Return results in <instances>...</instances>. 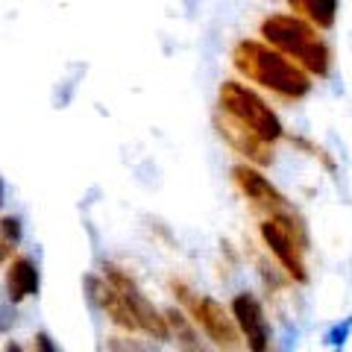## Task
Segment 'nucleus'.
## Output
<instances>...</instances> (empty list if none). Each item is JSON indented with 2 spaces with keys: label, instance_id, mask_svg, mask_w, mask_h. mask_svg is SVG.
Here are the masks:
<instances>
[{
  "label": "nucleus",
  "instance_id": "f257e3e1",
  "mask_svg": "<svg viewBox=\"0 0 352 352\" xmlns=\"http://www.w3.org/2000/svg\"><path fill=\"white\" fill-rule=\"evenodd\" d=\"M232 65L241 76L250 82L267 88L279 100L296 103L311 94V76H308L300 65H294L288 56L273 50L270 44L256 38H241L232 47Z\"/></svg>",
  "mask_w": 352,
  "mask_h": 352
},
{
  "label": "nucleus",
  "instance_id": "f03ea898",
  "mask_svg": "<svg viewBox=\"0 0 352 352\" xmlns=\"http://www.w3.org/2000/svg\"><path fill=\"white\" fill-rule=\"evenodd\" d=\"M261 38L264 44H270L273 50H279L282 56H288L294 65L308 74V76H329L332 71V47L320 36V30L311 27L308 21L296 15H267L261 21Z\"/></svg>",
  "mask_w": 352,
  "mask_h": 352
},
{
  "label": "nucleus",
  "instance_id": "7ed1b4c3",
  "mask_svg": "<svg viewBox=\"0 0 352 352\" xmlns=\"http://www.w3.org/2000/svg\"><path fill=\"white\" fill-rule=\"evenodd\" d=\"M170 291L176 296V302H179V308L197 323V329L206 335V340L217 352H247L238 326H235V317L223 302L208 294L191 291L188 285L179 279H170Z\"/></svg>",
  "mask_w": 352,
  "mask_h": 352
},
{
  "label": "nucleus",
  "instance_id": "20e7f679",
  "mask_svg": "<svg viewBox=\"0 0 352 352\" xmlns=\"http://www.w3.org/2000/svg\"><path fill=\"white\" fill-rule=\"evenodd\" d=\"M217 109L226 112L229 118H235L238 124H244L247 129H252L258 138H264L267 144H276L279 138H285V126L279 115L267 106V100L247 88L238 80H223L217 88Z\"/></svg>",
  "mask_w": 352,
  "mask_h": 352
},
{
  "label": "nucleus",
  "instance_id": "39448f33",
  "mask_svg": "<svg viewBox=\"0 0 352 352\" xmlns=\"http://www.w3.org/2000/svg\"><path fill=\"white\" fill-rule=\"evenodd\" d=\"M261 244L267 247V252L276 258L279 270L291 282H308V264H305V250H308V235L305 226L296 214L288 217H267L258 223Z\"/></svg>",
  "mask_w": 352,
  "mask_h": 352
},
{
  "label": "nucleus",
  "instance_id": "423d86ee",
  "mask_svg": "<svg viewBox=\"0 0 352 352\" xmlns=\"http://www.w3.org/2000/svg\"><path fill=\"white\" fill-rule=\"evenodd\" d=\"M100 276L112 285V288H118V294L126 300L132 317H135L138 332H144L147 338L159 340V344H162V340H170V326H168V317H164V311H159V308L147 300V294L138 288V282L132 279L124 267L106 261L100 267Z\"/></svg>",
  "mask_w": 352,
  "mask_h": 352
},
{
  "label": "nucleus",
  "instance_id": "0eeeda50",
  "mask_svg": "<svg viewBox=\"0 0 352 352\" xmlns=\"http://www.w3.org/2000/svg\"><path fill=\"white\" fill-rule=\"evenodd\" d=\"M232 182L238 185V191L244 194V200L250 203V208L261 220L296 214L294 206L288 203V197H285L258 168H252V164H247V162L235 164V168H232Z\"/></svg>",
  "mask_w": 352,
  "mask_h": 352
},
{
  "label": "nucleus",
  "instance_id": "6e6552de",
  "mask_svg": "<svg viewBox=\"0 0 352 352\" xmlns=\"http://www.w3.org/2000/svg\"><path fill=\"white\" fill-rule=\"evenodd\" d=\"M229 311L235 317V326L247 352H273V326L267 320V311H264V302L256 294H235L232 302H229Z\"/></svg>",
  "mask_w": 352,
  "mask_h": 352
},
{
  "label": "nucleus",
  "instance_id": "1a4fd4ad",
  "mask_svg": "<svg viewBox=\"0 0 352 352\" xmlns=\"http://www.w3.org/2000/svg\"><path fill=\"white\" fill-rule=\"evenodd\" d=\"M214 126L220 132V138L226 141L229 147H232L238 156H244L247 164H252V168H267V164H273V144H267L264 138H258L252 129H247L244 124H238L235 118H229L226 112L214 115Z\"/></svg>",
  "mask_w": 352,
  "mask_h": 352
},
{
  "label": "nucleus",
  "instance_id": "9d476101",
  "mask_svg": "<svg viewBox=\"0 0 352 352\" xmlns=\"http://www.w3.org/2000/svg\"><path fill=\"white\" fill-rule=\"evenodd\" d=\"M85 288H88V296L94 300V305L100 308V311L112 320L118 329H124V332H138L135 326V317H132L126 300L118 294V288H112L103 276H88L85 279Z\"/></svg>",
  "mask_w": 352,
  "mask_h": 352
},
{
  "label": "nucleus",
  "instance_id": "9b49d317",
  "mask_svg": "<svg viewBox=\"0 0 352 352\" xmlns=\"http://www.w3.org/2000/svg\"><path fill=\"white\" fill-rule=\"evenodd\" d=\"M38 288H41L38 264L30 256L12 258V264L6 267V300L18 305V302L30 300V296H38Z\"/></svg>",
  "mask_w": 352,
  "mask_h": 352
},
{
  "label": "nucleus",
  "instance_id": "f8f14e48",
  "mask_svg": "<svg viewBox=\"0 0 352 352\" xmlns=\"http://www.w3.org/2000/svg\"><path fill=\"white\" fill-rule=\"evenodd\" d=\"M164 317H168L170 340L176 344V352H217V349L206 340V335L200 332V329H197V323L182 311L179 305L164 308Z\"/></svg>",
  "mask_w": 352,
  "mask_h": 352
},
{
  "label": "nucleus",
  "instance_id": "ddd939ff",
  "mask_svg": "<svg viewBox=\"0 0 352 352\" xmlns=\"http://www.w3.org/2000/svg\"><path fill=\"white\" fill-rule=\"evenodd\" d=\"M296 18L308 21L317 30H332L338 24V9L340 0H288Z\"/></svg>",
  "mask_w": 352,
  "mask_h": 352
},
{
  "label": "nucleus",
  "instance_id": "4468645a",
  "mask_svg": "<svg viewBox=\"0 0 352 352\" xmlns=\"http://www.w3.org/2000/svg\"><path fill=\"white\" fill-rule=\"evenodd\" d=\"M21 244V220L15 214L0 217V267L15 256V250Z\"/></svg>",
  "mask_w": 352,
  "mask_h": 352
},
{
  "label": "nucleus",
  "instance_id": "2eb2a0df",
  "mask_svg": "<svg viewBox=\"0 0 352 352\" xmlns=\"http://www.w3.org/2000/svg\"><path fill=\"white\" fill-rule=\"evenodd\" d=\"M349 338H352V314L349 317H340L338 323H332V326L326 329L323 344L332 349V352H344L346 344H349Z\"/></svg>",
  "mask_w": 352,
  "mask_h": 352
},
{
  "label": "nucleus",
  "instance_id": "dca6fc26",
  "mask_svg": "<svg viewBox=\"0 0 352 352\" xmlns=\"http://www.w3.org/2000/svg\"><path fill=\"white\" fill-rule=\"evenodd\" d=\"M288 141H291V144H294V147H300V150H305V153H308V156L320 159V162L326 164V170H329V173H335V170H338V168H335V162H332V159H329V156H326V150H323V147H317V144H314V141H308V138H302V135H291Z\"/></svg>",
  "mask_w": 352,
  "mask_h": 352
},
{
  "label": "nucleus",
  "instance_id": "f3484780",
  "mask_svg": "<svg viewBox=\"0 0 352 352\" xmlns=\"http://www.w3.org/2000/svg\"><path fill=\"white\" fill-rule=\"evenodd\" d=\"M32 352H59V346L47 332H36L32 335Z\"/></svg>",
  "mask_w": 352,
  "mask_h": 352
},
{
  "label": "nucleus",
  "instance_id": "a211bd4d",
  "mask_svg": "<svg viewBox=\"0 0 352 352\" xmlns=\"http://www.w3.org/2000/svg\"><path fill=\"white\" fill-rule=\"evenodd\" d=\"M3 352H24V346L18 344V340H6V346H3Z\"/></svg>",
  "mask_w": 352,
  "mask_h": 352
},
{
  "label": "nucleus",
  "instance_id": "6ab92c4d",
  "mask_svg": "<svg viewBox=\"0 0 352 352\" xmlns=\"http://www.w3.org/2000/svg\"><path fill=\"white\" fill-rule=\"evenodd\" d=\"M0 206H3V179H0Z\"/></svg>",
  "mask_w": 352,
  "mask_h": 352
}]
</instances>
